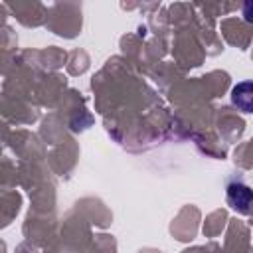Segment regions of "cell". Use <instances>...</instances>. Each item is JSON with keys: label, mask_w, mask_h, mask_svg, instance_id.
<instances>
[{"label": "cell", "mask_w": 253, "mask_h": 253, "mask_svg": "<svg viewBox=\"0 0 253 253\" xmlns=\"http://www.w3.org/2000/svg\"><path fill=\"white\" fill-rule=\"evenodd\" d=\"M225 200L229 208L241 215H251L253 213V190L245 186L243 182L235 180L229 182L225 188Z\"/></svg>", "instance_id": "obj_1"}, {"label": "cell", "mask_w": 253, "mask_h": 253, "mask_svg": "<svg viewBox=\"0 0 253 253\" xmlns=\"http://www.w3.org/2000/svg\"><path fill=\"white\" fill-rule=\"evenodd\" d=\"M231 103L243 113H253V81L237 83L231 89Z\"/></svg>", "instance_id": "obj_2"}, {"label": "cell", "mask_w": 253, "mask_h": 253, "mask_svg": "<svg viewBox=\"0 0 253 253\" xmlns=\"http://www.w3.org/2000/svg\"><path fill=\"white\" fill-rule=\"evenodd\" d=\"M243 18L249 24H253V2H245L243 4Z\"/></svg>", "instance_id": "obj_3"}]
</instances>
